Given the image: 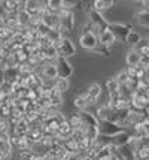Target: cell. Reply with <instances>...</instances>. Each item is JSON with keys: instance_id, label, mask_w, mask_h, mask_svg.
I'll return each mask as SVG.
<instances>
[{"instance_id": "6da1fadb", "label": "cell", "mask_w": 149, "mask_h": 160, "mask_svg": "<svg viewBox=\"0 0 149 160\" xmlns=\"http://www.w3.org/2000/svg\"><path fill=\"white\" fill-rule=\"evenodd\" d=\"M99 135L101 136H107V138H112V136H116L122 132H127L125 127L116 124V123H112V121H105V120H99Z\"/></svg>"}, {"instance_id": "7a4b0ae2", "label": "cell", "mask_w": 149, "mask_h": 160, "mask_svg": "<svg viewBox=\"0 0 149 160\" xmlns=\"http://www.w3.org/2000/svg\"><path fill=\"white\" fill-rule=\"evenodd\" d=\"M55 49H57L58 57H63V58H69V57H73L76 54V48L73 45V42L69 39V38H61L60 41H57L55 43H52Z\"/></svg>"}, {"instance_id": "3957f363", "label": "cell", "mask_w": 149, "mask_h": 160, "mask_svg": "<svg viewBox=\"0 0 149 160\" xmlns=\"http://www.w3.org/2000/svg\"><path fill=\"white\" fill-rule=\"evenodd\" d=\"M90 24L92 26V33L97 36V38H99V35L101 32L107 30V26H109V22L106 21V18L100 14V12L94 11V9L90 11Z\"/></svg>"}, {"instance_id": "277c9868", "label": "cell", "mask_w": 149, "mask_h": 160, "mask_svg": "<svg viewBox=\"0 0 149 160\" xmlns=\"http://www.w3.org/2000/svg\"><path fill=\"white\" fill-rule=\"evenodd\" d=\"M58 20H60V32L61 33H67V32H72L73 30V26H75V17H73V12L72 11H66V9H61L58 12Z\"/></svg>"}, {"instance_id": "5b68a950", "label": "cell", "mask_w": 149, "mask_h": 160, "mask_svg": "<svg viewBox=\"0 0 149 160\" xmlns=\"http://www.w3.org/2000/svg\"><path fill=\"white\" fill-rule=\"evenodd\" d=\"M55 69H57V78H63V79H69L73 75V66L67 58L63 57H57V60L54 62Z\"/></svg>"}, {"instance_id": "8992f818", "label": "cell", "mask_w": 149, "mask_h": 160, "mask_svg": "<svg viewBox=\"0 0 149 160\" xmlns=\"http://www.w3.org/2000/svg\"><path fill=\"white\" fill-rule=\"evenodd\" d=\"M107 30L114 35L115 39L125 42L128 33L131 32V26H128V24H119V22H109Z\"/></svg>"}, {"instance_id": "52a82bcc", "label": "cell", "mask_w": 149, "mask_h": 160, "mask_svg": "<svg viewBox=\"0 0 149 160\" xmlns=\"http://www.w3.org/2000/svg\"><path fill=\"white\" fill-rule=\"evenodd\" d=\"M79 43H81L82 48L92 51V49L99 45V38L94 35L92 32H82L81 36H79Z\"/></svg>"}, {"instance_id": "ba28073f", "label": "cell", "mask_w": 149, "mask_h": 160, "mask_svg": "<svg viewBox=\"0 0 149 160\" xmlns=\"http://www.w3.org/2000/svg\"><path fill=\"white\" fill-rule=\"evenodd\" d=\"M79 117H81V121H82V129L84 130H88V129H97L99 127V120L97 117L91 114L88 111H79Z\"/></svg>"}, {"instance_id": "9c48e42d", "label": "cell", "mask_w": 149, "mask_h": 160, "mask_svg": "<svg viewBox=\"0 0 149 160\" xmlns=\"http://www.w3.org/2000/svg\"><path fill=\"white\" fill-rule=\"evenodd\" d=\"M39 75L45 82H52L54 79H57V69H55V64L54 63H45L40 70H39Z\"/></svg>"}, {"instance_id": "30bf717a", "label": "cell", "mask_w": 149, "mask_h": 160, "mask_svg": "<svg viewBox=\"0 0 149 160\" xmlns=\"http://www.w3.org/2000/svg\"><path fill=\"white\" fill-rule=\"evenodd\" d=\"M9 135L7 133H0V154L5 157L6 160H11L12 157V145H11V141H9Z\"/></svg>"}, {"instance_id": "8fae6325", "label": "cell", "mask_w": 149, "mask_h": 160, "mask_svg": "<svg viewBox=\"0 0 149 160\" xmlns=\"http://www.w3.org/2000/svg\"><path fill=\"white\" fill-rule=\"evenodd\" d=\"M84 94H85L86 103L94 105L95 102H97V99L100 98V94H101V87H100L97 82H94V84H91V85L88 87V90H86Z\"/></svg>"}, {"instance_id": "7c38bea8", "label": "cell", "mask_w": 149, "mask_h": 160, "mask_svg": "<svg viewBox=\"0 0 149 160\" xmlns=\"http://www.w3.org/2000/svg\"><path fill=\"white\" fill-rule=\"evenodd\" d=\"M140 60H142V56L137 54L133 48L130 49V51L127 52V56H125L127 68H137V66H140Z\"/></svg>"}, {"instance_id": "4fadbf2b", "label": "cell", "mask_w": 149, "mask_h": 160, "mask_svg": "<svg viewBox=\"0 0 149 160\" xmlns=\"http://www.w3.org/2000/svg\"><path fill=\"white\" fill-rule=\"evenodd\" d=\"M130 138H131V135L128 132H122L119 133V135H116V136H112L110 138V145L114 147H124L128 144V141H130Z\"/></svg>"}, {"instance_id": "5bb4252c", "label": "cell", "mask_w": 149, "mask_h": 160, "mask_svg": "<svg viewBox=\"0 0 149 160\" xmlns=\"http://www.w3.org/2000/svg\"><path fill=\"white\" fill-rule=\"evenodd\" d=\"M115 39L114 35L109 32V30H105V32H101L99 35V45H103V47H106V48H110L112 45L115 43Z\"/></svg>"}, {"instance_id": "9a60e30c", "label": "cell", "mask_w": 149, "mask_h": 160, "mask_svg": "<svg viewBox=\"0 0 149 160\" xmlns=\"http://www.w3.org/2000/svg\"><path fill=\"white\" fill-rule=\"evenodd\" d=\"M133 49H134L137 54H140L142 57L148 56L149 54V39L148 38H142L140 42H139L136 47H133Z\"/></svg>"}, {"instance_id": "2e32d148", "label": "cell", "mask_w": 149, "mask_h": 160, "mask_svg": "<svg viewBox=\"0 0 149 160\" xmlns=\"http://www.w3.org/2000/svg\"><path fill=\"white\" fill-rule=\"evenodd\" d=\"M16 20H18V27L27 28L31 22V17H30L26 11H18L16 12Z\"/></svg>"}, {"instance_id": "e0dca14e", "label": "cell", "mask_w": 149, "mask_h": 160, "mask_svg": "<svg viewBox=\"0 0 149 160\" xmlns=\"http://www.w3.org/2000/svg\"><path fill=\"white\" fill-rule=\"evenodd\" d=\"M92 9L94 11H97L101 14V11H105V9H109V8L114 6V0H95V2H92Z\"/></svg>"}, {"instance_id": "ac0fdd59", "label": "cell", "mask_w": 149, "mask_h": 160, "mask_svg": "<svg viewBox=\"0 0 149 160\" xmlns=\"http://www.w3.org/2000/svg\"><path fill=\"white\" fill-rule=\"evenodd\" d=\"M134 20L137 24H140L143 27H149V14L142 9V11H139V12H136L134 14Z\"/></svg>"}, {"instance_id": "d6986e66", "label": "cell", "mask_w": 149, "mask_h": 160, "mask_svg": "<svg viewBox=\"0 0 149 160\" xmlns=\"http://www.w3.org/2000/svg\"><path fill=\"white\" fill-rule=\"evenodd\" d=\"M52 87L58 90L60 93H64V91L69 90V87H70V82H69V79H63V78H57V79H54L52 81Z\"/></svg>"}, {"instance_id": "ffe728a7", "label": "cell", "mask_w": 149, "mask_h": 160, "mask_svg": "<svg viewBox=\"0 0 149 160\" xmlns=\"http://www.w3.org/2000/svg\"><path fill=\"white\" fill-rule=\"evenodd\" d=\"M18 79V69H6L3 72V81L6 84H14Z\"/></svg>"}, {"instance_id": "44dd1931", "label": "cell", "mask_w": 149, "mask_h": 160, "mask_svg": "<svg viewBox=\"0 0 149 160\" xmlns=\"http://www.w3.org/2000/svg\"><path fill=\"white\" fill-rule=\"evenodd\" d=\"M140 39H142V36L139 35L137 32H134V30H131L130 33H128L127 39H125V43H128L130 47H136L139 42H140Z\"/></svg>"}, {"instance_id": "7402d4cb", "label": "cell", "mask_w": 149, "mask_h": 160, "mask_svg": "<svg viewBox=\"0 0 149 160\" xmlns=\"http://www.w3.org/2000/svg\"><path fill=\"white\" fill-rule=\"evenodd\" d=\"M73 105H75V108H76V109H79V111H85V108L88 106V103H86V99H85V94L82 93V94H79L78 98H75Z\"/></svg>"}, {"instance_id": "603a6c76", "label": "cell", "mask_w": 149, "mask_h": 160, "mask_svg": "<svg viewBox=\"0 0 149 160\" xmlns=\"http://www.w3.org/2000/svg\"><path fill=\"white\" fill-rule=\"evenodd\" d=\"M67 123L70 124L72 130H78V129H82V121H81V117H79V114H75V115H72L70 118L67 120Z\"/></svg>"}, {"instance_id": "cb8c5ba5", "label": "cell", "mask_w": 149, "mask_h": 160, "mask_svg": "<svg viewBox=\"0 0 149 160\" xmlns=\"http://www.w3.org/2000/svg\"><path fill=\"white\" fill-rule=\"evenodd\" d=\"M106 88H107V93H109V94H110V93H116V91H119V84L116 82L115 78H110V79L106 81Z\"/></svg>"}, {"instance_id": "d4e9b609", "label": "cell", "mask_w": 149, "mask_h": 160, "mask_svg": "<svg viewBox=\"0 0 149 160\" xmlns=\"http://www.w3.org/2000/svg\"><path fill=\"white\" fill-rule=\"evenodd\" d=\"M115 79H116V82L119 84V85H127V82L130 81V77H128V73L125 70H121L119 73L115 77Z\"/></svg>"}, {"instance_id": "484cf974", "label": "cell", "mask_w": 149, "mask_h": 160, "mask_svg": "<svg viewBox=\"0 0 149 160\" xmlns=\"http://www.w3.org/2000/svg\"><path fill=\"white\" fill-rule=\"evenodd\" d=\"M92 51L97 52V54H101L103 57H110V48H106V47H103V45H97Z\"/></svg>"}, {"instance_id": "4316f807", "label": "cell", "mask_w": 149, "mask_h": 160, "mask_svg": "<svg viewBox=\"0 0 149 160\" xmlns=\"http://www.w3.org/2000/svg\"><path fill=\"white\" fill-rule=\"evenodd\" d=\"M134 157L136 160H149V150H139V151H136L134 153Z\"/></svg>"}, {"instance_id": "83f0119b", "label": "cell", "mask_w": 149, "mask_h": 160, "mask_svg": "<svg viewBox=\"0 0 149 160\" xmlns=\"http://www.w3.org/2000/svg\"><path fill=\"white\" fill-rule=\"evenodd\" d=\"M7 129H9V121L0 117V133H7Z\"/></svg>"}, {"instance_id": "f1b7e54d", "label": "cell", "mask_w": 149, "mask_h": 160, "mask_svg": "<svg viewBox=\"0 0 149 160\" xmlns=\"http://www.w3.org/2000/svg\"><path fill=\"white\" fill-rule=\"evenodd\" d=\"M142 5H143V9H145V11L149 14V2H148V0H145V2H142Z\"/></svg>"}, {"instance_id": "f546056e", "label": "cell", "mask_w": 149, "mask_h": 160, "mask_svg": "<svg viewBox=\"0 0 149 160\" xmlns=\"http://www.w3.org/2000/svg\"><path fill=\"white\" fill-rule=\"evenodd\" d=\"M145 79H146V81L149 82V66L146 68V69H145Z\"/></svg>"}, {"instance_id": "4dcf8cb0", "label": "cell", "mask_w": 149, "mask_h": 160, "mask_svg": "<svg viewBox=\"0 0 149 160\" xmlns=\"http://www.w3.org/2000/svg\"><path fill=\"white\" fill-rule=\"evenodd\" d=\"M0 160H6V159H5V157H3V156H2V154H0Z\"/></svg>"}, {"instance_id": "1f68e13d", "label": "cell", "mask_w": 149, "mask_h": 160, "mask_svg": "<svg viewBox=\"0 0 149 160\" xmlns=\"http://www.w3.org/2000/svg\"><path fill=\"white\" fill-rule=\"evenodd\" d=\"M146 57H148V58H149V54H148V56H146Z\"/></svg>"}, {"instance_id": "d6a6232c", "label": "cell", "mask_w": 149, "mask_h": 160, "mask_svg": "<svg viewBox=\"0 0 149 160\" xmlns=\"http://www.w3.org/2000/svg\"><path fill=\"white\" fill-rule=\"evenodd\" d=\"M0 6H2V2H0Z\"/></svg>"}, {"instance_id": "836d02e7", "label": "cell", "mask_w": 149, "mask_h": 160, "mask_svg": "<svg viewBox=\"0 0 149 160\" xmlns=\"http://www.w3.org/2000/svg\"><path fill=\"white\" fill-rule=\"evenodd\" d=\"M148 39H149V36H148Z\"/></svg>"}]
</instances>
